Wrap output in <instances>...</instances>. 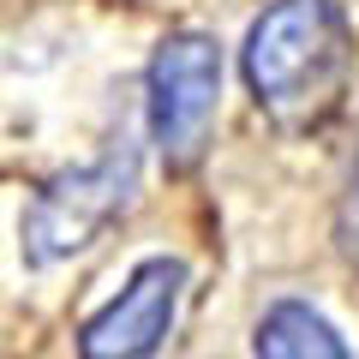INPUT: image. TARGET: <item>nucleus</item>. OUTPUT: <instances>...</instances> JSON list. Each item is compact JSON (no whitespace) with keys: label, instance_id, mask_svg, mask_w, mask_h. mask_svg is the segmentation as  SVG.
<instances>
[{"label":"nucleus","instance_id":"6","mask_svg":"<svg viewBox=\"0 0 359 359\" xmlns=\"http://www.w3.org/2000/svg\"><path fill=\"white\" fill-rule=\"evenodd\" d=\"M335 240H341V257L359 269V156L347 168V186H341V210H335Z\"/></svg>","mask_w":359,"mask_h":359},{"label":"nucleus","instance_id":"5","mask_svg":"<svg viewBox=\"0 0 359 359\" xmlns=\"http://www.w3.org/2000/svg\"><path fill=\"white\" fill-rule=\"evenodd\" d=\"M257 359H347V341L335 335V323L323 311H311L306 299H282L269 306L257 323Z\"/></svg>","mask_w":359,"mask_h":359},{"label":"nucleus","instance_id":"4","mask_svg":"<svg viewBox=\"0 0 359 359\" xmlns=\"http://www.w3.org/2000/svg\"><path fill=\"white\" fill-rule=\"evenodd\" d=\"M186 269L174 257H144L114 299L78 330V359H150L180 306Z\"/></svg>","mask_w":359,"mask_h":359},{"label":"nucleus","instance_id":"1","mask_svg":"<svg viewBox=\"0 0 359 359\" xmlns=\"http://www.w3.org/2000/svg\"><path fill=\"white\" fill-rule=\"evenodd\" d=\"M353 72V25L335 0H276L245 36V84L287 126L335 114Z\"/></svg>","mask_w":359,"mask_h":359},{"label":"nucleus","instance_id":"2","mask_svg":"<svg viewBox=\"0 0 359 359\" xmlns=\"http://www.w3.org/2000/svg\"><path fill=\"white\" fill-rule=\"evenodd\" d=\"M132 186H138V156L132 150H108L90 168L54 174L25 216V257L30 264H60V257L84 252L132 204Z\"/></svg>","mask_w":359,"mask_h":359},{"label":"nucleus","instance_id":"3","mask_svg":"<svg viewBox=\"0 0 359 359\" xmlns=\"http://www.w3.org/2000/svg\"><path fill=\"white\" fill-rule=\"evenodd\" d=\"M222 54L210 36L180 30L150 54V138L168 168H192L216 126Z\"/></svg>","mask_w":359,"mask_h":359}]
</instances>
